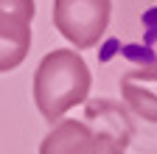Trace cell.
I'll use <instances>...</instances> for the list:
<instances>
[{"label": "cell", "instance_id": "1", "mask_svg": "<svg viewBox=\"0 0 157 154\" xmlns=\"http://www.w3.org/2000/svg\"><path fill=\"white\" fill-rule=\"evenodd\" d=\"M93 87V73L87 62L70 48H59L42 56L34 70V104L39 115L56 123L73 107L84 104Z\"/></svg>", "mask_w": 157, "mask_h": 154}, {"label": "cell", "instance_id": "2", "mask_svg": "<svg viewBox=\"0 0 157 154\" xmlns=\"http://www.w3.org/2000/svg\"><path fill=\"white\" fill-rule=\"evenodd\" d=\"M132 132L124 121L93 126L90 121H56V126L39 143V154H126V134Z\"/></svg>", "mask_w": 157, "mask_h": 154}, {"label": "cell", "instance_id": "3", "mask_svg": "<svg viewBox=\"0 0 157 154\" xmlns=\"http://www.w3.org/2000/svg\"><path fill=\"white\" fill-rule=\"evenodd\" d=\"M112 0H53V25L76 48H95L107 34Z\"/></svg>", "mask_w": 157, "mask_h": 154}, {"label": "cell", "instance_id": "4", "mask_svg": "<svg viewBox=\"0 0 157 154\" xmlns=\"http://www.w3.org/2000/svg\"><path fill=\"white\" fill-rule=\"evenodd\" d=\"M34 14V0H0V73H9L25 62L31 51Z\"/></svg>", "mask_w": 157, "mask_h": 154}, {"label": "cell", "instance_id": "5", "mask_svg": "<svg viewBox=\"0 0 157 154\" xmlns=\"http://www.w3.org/2000/svg\"><path fill=\"white\" fill-rule=\"evenodd\" d=\"M121 98L137 118L157 123V62H143L121 76Z\"/></svg>", "mask_w": 157, "mask_h": 154}, {"label": "cell", "instance_id": "6", "mask_svg": "<svg viewBox=\"0 0 157 154\" xmlns=\"http://www.w3.org/2000/svg\"><path fill=\"white\" fill-rule=\"evenodd\" d=\"M146 25H149V39H146V53H143V62H157V25L146 17Z\"/></svg>", "mask_w": 157, "mask_h": 154}]
</instances>
